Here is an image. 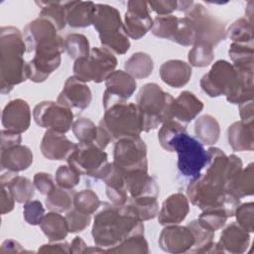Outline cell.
<instances>
[{
	"instance_id": "cell-1",
	"label": "cell",
	"mask_w": 254,
	"mask_h": 254,
	"mask_svg": "<svg viewBox=\"0 0 254 254\" xmlns=\"http://www.w3.org/2000/svg\"><path fill=\"white\" fill-rule=\"evenodd\" d=\"M23 37L27 53L33 56L27 63L28 78L33 82H43L61 64L64 39L51 21L40 16L26 25Z\"/></svg>"
},
{
	"instance_id": "cell-2",
	"label": "cell",
	"mask_w": 254,
	"mask_h": 254,
	"mask_svg": "<svg viewBox=\"0 0 254 254\" xmlns=\"http://www.w3.org/2000/svg\"><path fill=\"white\" fill-rule=\"evenodd\" d=\"M254 71L235 67L227 61L215 62L200 79L201 89L210 97L226 96L233 104H241L253 98Z\"/></svg>"
},
{
	"instance_id": "cell-3",
	"label": "cell",
	"mask_w": 254,
	"mask_h": 254,
	"mask_svg": "<svg viewBox=\"0 0 254 254\" xmlns=\"http://www.w3.org/2000/svg\"><path fill=\"white\" fill-rule=\"evenodd\" d=\"M94 216L91 235L96 246L112 248L129 236L144 234V224L126 203L115 205L102 202Z\"/></svg>"
},
{
	"instance_id": "cell-4",
	"label": "cell",
	"mask_w": 254,
	"mask_h": 254,
	"mask_svg": "<svg viewBox=\"0 0 254 254\" xmlns=\"http://www.w3.org/2000/svg\"><path fill=\"white\" fill-rule=\"evenodd\" d=\"M27 47L19 29L6 26L0 29V89L9 93L15 85L28 78L24 54Z\"/></svg>"
},
{
	"instance_id": "cell-5",
	"label": "cell",
	"mask_w": 254,
	"mask_h": 254,
	"mask_svg": "<svg viewBox=\"0 0 254 254\" xmlns=\"http://www.w3.org/2000/svg\"><path fill=\"white\" fill-rule=\"evenodd\" d=\"M187 195L190 202L201 210L222 208L228 217L234 215L240 204V198L225 190L223 184L205 174L191 179L187 188Z\"/></svg>"
},
{
	"instance_id": "cell-6",
	"label": "cell",
	"mask_w": 254,
	"mask_h": 254,
	"mask_svg": "<svg viewBox=\"0 0 254 254\" xmlns=\"http://www.w3.org/2000/svg\"><path fill=\"white\" fill-rule=\"evenodd\" d=\"M92 26L98 32L103 48L117 55H124L129 51V37L120 13L115 7L107 4H95Z\"/></svg>"
},
{
	"instance_id": "cell-7",
	"label": "cell",
	"mask_w": 254,
	"mask_h": 254,
	"mask_svg": "<svg viewBox=\"0 0 254 254\" xmlns=\"http://www.w3.org/2000/svg\"><path fill=\"white\" fill-rule=\"evenodd\" d=\"M173 100L174 97L155 82L146 83L140 88L136 105L141 114L144 132L156 129L172 119L170 108Z\"/></svg>"
},
{
	"instance_id": "cell-8",
	"label": "cell",
	"mask_w": 254,
	"mask_h": 254,
	"mask_svg": "<svg viewBox=\"0 0 254 254\" xmlns=\"http://www.w3.org/2000/svg\"><path fill=\"white\" fill-rule=\"evenodd\" d=\"M104 110L99 126L109 134L112 141L140 136L143 124L136 103L120 101L109 105Z\"/></svg>"
},
{
	"instance_id": "cell-9",
	"label": "cell",
	"mask_w": 254,
	"mask_h": 254,
	"mask_svg": "<svg viewBox=\"0 0 254 254\" xmlns=\"http://www.w3.org/2000/svg\"><path fill=\"white\" fill-rule=\"evenodd\" d=\"M117 66V59L105 48H91L88 56L74 61L73 75L78 79L96 83L105 81Z\"/></svg>"
},
{
	"instance_id": "cell-10",
	"label": "cell",
	"mask_w": 254,
	"mask_h": 254,
	"mask_svg": "<svg viewBox=\"0 0 254 254\" xmlns=\"http://www.w3.org/2000/svg\"><path fill=\"white\" fill-rule=\"evenodd\" d=\"M175 151L178 154L180 173L187 178H197L208 160V154L203 145L185 131L174 142L173 152Z\"/></svg>"
},
{
	"instance_id": "cell-11",
	"label": "cell",
	"mask_w": 254,
	"mask_h": 254,
	"mask_svg": "<svg viewBox=\"0 0 254 254\" xmlns=\"http://www.w3.org/2000/svg\"><path fill=\"white\" fill-rule=\"evenodd\" d=\"M185 14L194 26L196 32L195 44L202 43L215 47L227 38L225 25L201 3H193Z\"/></svg>"
},
{
	"instance_id": "cell-12",
	"label": "cell",
	"mask_w": 254,
	"mask_h": 254,
	"mask_svg": "<svg viewBox=\"0 0 254 254\" xmlns=\"http://www.w3.org/2000/svg\"><path fill=\"white\" fill-rule=\"evenodd\" d=\"M67 164L79 175L92 177L99 180V177L106 166L107 154L104 150L94 144L78 143L75 149L67 158Z\"/></svg>"
},
{
	"instance_id": "cell-13",
	"label": "cell",
	"mask_w": 254,
	"mask_h": 254,
	"mask_svg": "<svg viewBox=\"0 0 254 254\" xmlns=\"http://www.w3.org/2000/svg\"><path fill=\"white\" fill-rule=\"evenodd\" d=\"M113 157V163L123 172L148 170L147 146L140 136L122 138L116 141Z\"/></svg>"
},
{
	"instance_id": "cell-14",
	"label": "cell",
	"mask_w": 254,
	"mask_h": 254,
	"mask_svg": "<svg viewBox=\"0 0 254 254\" xmlns=\"http://www.w3.org/2000/svg\"><path fill=\"white\" fill-rule=\"evenodd\" d=\"M33 118L40 127L61 133L70 130L73 123L72 110L57 101H42L33 110Z\"/></svg>"
},
{
	"instance_id": "cell-15",
	"label": "cell",
	"mask_w": 254,
	"mask_h": 254,
	"mask_svg": "<svg viewBox=\"0 0 254 254\" xmlns=\"http://www.w3.org/2000/svg\"><path fill=\"white\" fill-rule=\"evenodd\" d=\"M127 11L124 16V28L127 36L133 40H139L152 29L153 19L150 16L148 2L131 0L127 2Z\"/></svg>"
},
{
	"instance_id": "cell-16",
	"label": "cell",
	"mask_w": 254,
	"mask_h": 254,
	"mask_svg": "<svg viewBox=\"0 0 254 254\" xmlns=\"http://www.w3.org/2000/svg\"><path fill=\"white\" fill-rule=\"evenodd\" d=\"M105 86L102 98L104 108L120 101H127L135 92L137 83L126 71L114 70L105 79Z\"/></svg>"
},
{
	"instance_id": "cell-17",
	"label": "cell",
	"mask_w": 254,
	"mask_h": 254,
	"mask_svg": "<svg viewBox=\"0 0 254 254\" xmlns=\"http://www.w3.org/2000/svg\"><path fill=\"white\" fill-rule=\"evenodd\" d=\"M159 246L165 252H189L194 244V237L188 226L178 224L166 225L159 236Z\"/></svg>"
},
{
	"instance_id": "cell-18",
	"label": "cell",
	"mask_w": 254,
	"mask_h": 254,
	"mask_svg": "<svg viewBox=\"0 0 254 254\" xmlns=\"http://www.w3.org/2000/svg\"><path fill=\"white\" fill-rule=\"evenodd\" d=\"M91 99V90L86 82L72 75L65 80L57 102L70 109L76 108L82 110L90 105Z\"/></svg>"
},
{
	"instance_id": "cell-19",
	"label": "cell",
	"mask_w": 254,
	"mask_h": 254,
	"mask_svg": "<svg viewBox=\"0 0 254 254\" xmlns=\"http://www.w3.org/2000/svg\"><path fill=\"white\" fill-rule=\"evenodd\" d=\"M31 123V109L26 100L17 98L9 101L2 111V125L5 129L22 134Z\"/></svg>"
},
{
	"instance_id": "cell-20",
	"label": "cell",
	"mask_w": 254,
	"mask_h": 254,
	"mask_svg": "<svg viewBox=\"0 0 254 254\" xmlns=\"http://www.w3.org/2000/svg\"><path fill=\"white\" fill-rule=\"evenodd\" d=\"M75 147L76 144L71 142L64 133L52 129L46 131L40 145L43 156L52 161L67 160Z\"/></svg>"
},
{
	"instance_id": "cell-21",
	"label": "cell",
	"mask_w": 254,
	"mask_h": 254,
	"mask_svg": "<svg viewBox=\"0 0 254 254\" xmlns=\"http://www.w3.org/2000/svg\"><path fill=\"white\" fill-rule=\"evenodd\" d=\"M124 178L129 197H158L160 192L159 186L156 179L148 174V170L124 172Z\"/></svg>"
},
{
	"instance_id": "cell-22",
	"label": "cell",
	"mask_w": 254,
	"mask_h": 254,
	"mask_svg": "<svg viewBox=\"0 0 254 254\" xmlns=\"http://www.w3.org/2000/svg\"><path fill=\"white\" fill-rule=\"evenodd\" d=\"M190 203L187 195L181 192L171 194L164 200L158 212V221L161 225L179 224L184 221L189 214Z\"/></svg>"
},
{
	"instance_id": "cell-23",
	"label": "cell",
	"mask_w": 254,
	"mask_h": 254,
	"mask_svg": "<svg viewBox=\"0 0 254 254\" xmlns=\"http://www.w3.org/2000/svg\"><path fill=\"white\" fill-rule=\"evenodd\" d=\"M203 109V103L192 92L185 90L174 98L170 112L172 119L189 123L192 121Z\"/></svg>"
},
{
	"instance_id": "cell-24",
	"label": "cell",
	"mask_w": 254,
	"mask_h": 254,
	"mask_svg": "<svg viewBox=\"0 0 254 254\" xmlns=\"http://www.w3.org/2000/svg\"><path fill=\"white\" fill-rule=\"evenodd\" d=\"M217 243L223 252L241 254L249 246L250 235L237 222H233L224 228Z\"/></svg>"
},
{
	"instance_id": "cell-25",
	"label": "cell",
	"mask_w": 254,
	"mask_h": 254,
	"mask_svg": "<svg viewBox=\"0 0 254 254\" xmlns=\"http://www.w3.org/2000/svg\"><path fill=\"white\" fill-rule=\"evenodd\" d=\"M33 163V153L25 145H16L1 151V171L19 173L27 170Z\"/></svg>"
},
{
	"instance_id": "cell-26",
	"label": "cell",
	"mask_w": 254,
	"mask_h": 254,
	"mask_svg": "<svg viewBox=\"0 0 254 254\" xmlns=\"http://www.w3.org/2000/svg\"><path fill=\"white\" fill-rule=\"evenodd\" d=\"M191 66L181 60H170L160 67V77L168 85L180 88L185 86L190 79Z\"/></svg>"
},
{
	"instance_id": "cell-27",
	"label": "cell",
	"mask_w": 254,
	"mask_h": 254,
	"mask_svg": "<svg viewBox=\"0 0 254 254\" xmlns=\"http://www.w3.org/2000/svg\"><path fill=\"white\" fill-rule=\"evenodd\" d=\"M227 139L234 151H252L254 148V121H237L227 129Z\"/></svg>"
},
{
	"instance_id": "cell-28",
	"label": "cell",
	"mask_w": 254,
	"mask_h": 254,
	"mask_svg": "<svg viewBox=\"0 0 254 254\" xmlns=\"http://www.w3.org/2000/svg\"><path fill=\"white\" fill-rule=\"evenodd\" d=\"M1 186L9 188L18 203H26L32 200L35 194V186L28 178L19 176L18 173L6 171L0 177Z\"/></svg>"
},
{
	"instance_id": "cell-29",
	"label": "cell",
	"mask_w": 254,
	"mask_h": 254,
	"mask_svg": "<svg viewBox=\"0 0 254 254\" xmlns=\"http://www.w3.org/2000/svg\"><path fill=\"white\" fill-rule=\"evenodd\" d=\"M95 4L92 1H67L66 24L72 28L92 25Z\"/></svg>"
},
{
	"instance_id": "cell-30",
	"label": "cell",
	"mask_w": 254,
	"mask_h": 254,
	"mask_svg": "<svg viewBox=\"0 0 254 254\" xmlns=\"http://www.w3.org/2000/svg\"><path fill=\"white\" fill-rule=\"evenodd\" d=\"M224 189L238 198L252 195L254 191L253 164L250 163L246 168H242L225 184Z\"/></svg>"
},
{
	"instance_id": "cell-31",
	"label": "cell",
	"mask_w": 254,
	"mask_h": 254,
	"mask_svg": "<svg viewBox=\"0 0 254 254\" xmlns=\"http://www.w3.org/2000/svg\"><path fill=\"white\" fill-rule=\"evenodd\" d=\"M40 227L50 242L64 240L69 232L65 217L56 211L45 214Z\"/></svg>"
},
{
	"instance_id": "cell-32",
	"label": "cell",
	"mask_w": 254,
	"mask_h": 254,
	"mask_svg": "<svg viewBox=\"0 0 254 254\" xmlns=\"http://www.w3.org/2000/svg\"><path fill=\"white\" fill-rule=\"evenodd\" d=\"M194 134L201 144H215L220 135L219 123L212 115H201L194 122Z\"/></svg>"
},
{
	"instance_id": "cell-33",
	"label": "cell",
	"mask_w": 254,
	"mask_h": 254,
	"mask_svg": "<svg viewBox=\"0 0 254 254\" xmlns=\"http://www.w3.org/2000/svg\"><path fill=\"white\" fill-rule=\"evenodd\" d=\"M36 4L41 8L39 16L51 21L58 31L65 27L67 1H37Z\"/></svg>"
},
{
	"instance_id": "cell-34",
	"label": "cell",
	"mask_w": 254,
	"mask_h": 254,
	"mask_svg": "<svg viewBox=\"0 0 254 254\" xmlns=\"http://www.w3.org/2000/svg\"><path fill=\"white\" fill-rule=\"evenodd\" d=\"M125 71L135 79L148 77L154 68V62L150 55L138 52L133 54L124 64Z\"/></svg>"
},
{
	"instance_id": "cell-35",
	"label": "cell",
	"mask_w": 254,
	"mask_h": 254,
	"mask_svg": "<svg viewBox=\"0 0 254 254\" xmlns=\"http://www.w3.org/2000/svg\"><path fill=\"white\" fill-rule=\"evenodd\" d=\"M232 64L243 70L253 71V43H232L228 51Z\"/></svg>"
},
{
	"instance_id": "cell-36",
	"label": "cell",
	"mask_w": 254,
	"mask_h": 254,
	"mask_svg": "<svg viewBox=\"0 0 254 254\" xmlns=\"http://www.w3.org/2000/svg\"><path fill=\"white\" fill-rule=\"evenodd\" d=\"M75 191L72 190L56 187L47 194L45 203L48 209L56 212H66L73 206Z\"/></svg>"
},
{
	"instance_id": "cell-37",
	"label": "cell",
	"mask_w": 254,
	"mask_h": 254,
	"mask_svg": "<svg viewBox=\"0 0 254 254\" xmlns=\"http://www.w3.org/2000/svg\"><path fill=\"white\" fill-rule=\"evenodd\" d=\"M126 204L130 206L137 218L142 222L155 218L159 212L157 197H128Z\"/></svg>"
},
{
	"instance_id": "cell-38",
	"label": "cell",
	"mask_w": 254,
	"mask_h": 254,
	"mask_svg": "<svg viewBox=\"0 0 254 254\" xmlns=\"http://www.w3.org/2000/svg\"><path fill=\"white\" fill-rule=\"evenodd\" d=\"M64 51L74 61L88 56L91 50L88 39L84 35L78 33L67 35L64 39Z\"/></svg>"
},
{
	"instance_id": "cell-39",
	"label": "cell",
	"mask_w": 254,
	"mask_h": 254,
	"mask_svg": "<svg viewBox=\"0 0 254 254\" xmlns=\"http://www.w3.org/2000/svg\"><path fill=\"white\" fill-rule=\"evenodd\" d=\"M185 131H187L186 127L181 122L175 119L167 120L162 124V127L158 132V139L160 145L166 151L173 152L174 142Z\"/></svg>"
},
{
	"instance_id": "cell-40",
	"label": "cell",
	"mask_w": 254,
	"mask_h": 254,
	"mask_svg": "<svg viewBox=\"0 0 254 254\" xmlns=\"http://www.w3.org/2000/svg\"><path fill=\"white\" fill-rule=\"evenodd\" d=\"M72 132L78 143L96 145L98 136V126L86 117H79L73 121L71 126Z\"/></svg>"
},
{
	"instance_id": "cell-41",
	"label": "cell",
	"mask_w": 254,
	"mask_h": 254,
	"mask_svg": "<svg viewBox=\"0 0 254 254\" xmlns=\"http://www.w3.org/2000/svg\"><path fill=\"white\" fill-rule=\"evenodd\" d=\"M179 19V17L174 16L172 14L156 16L153 19V26L151 29L152 34L155 37L161 39H169L172 41L178 29Z\"/></svg>"
},
{
	"instance_id": "cell-42",
	"label": "cell",
	"mask_w": 254,
	"mask_h": 254,
	"mask_svg": "<svg viewBox=\"0 0 254 254\" xmlns=\"http://www.w3.org/2000/svg\"><path fill=\"white\" fill-rule=\"evenodd\" d=\"M226 37L233 43H253V23L246 18L235 20L226 30Z\"/></svg>"
},
{
	"instance_id": "cell-43",
	"label": "cell",
	"mask_w": 254,
	"mask_h": 254,
	"mask_svg": "<svg viewBox=\"0 0 254 254\" xmlns=\"http://www.w3.org/2000/svg\"><path fill=\"white\" fill-rule=\"evenodd\" d=\"M108 253H149L148 242L144 237V234H135L129 236L118 245L105 250Z\"/></svg>"
},
{
	"instance_id": "cell-44",
	"label": "cell",
	"mask_w": 254,
	"mask_h": 254,
	"mask_svg": "<svg viewBox=\"0 0 254 254\" xmlns=\"http://www.w3.org/2000/svg\"><path fill=\"white\" fill-rule=\"evenodd\" d=\"M101 203L98 195L90 189L82 190L74 194L73 207L81 212L92 214L100 207Z\"/></svg>"
},
{
	"instance_id": "cell-45",
	"label": "cell",
	"mask_w": 254,
	"mask_h": 254,
	"mask_svg": "<svg viewBox=\"0 0 254 254\" xmlns=\"http://www.w3.org/2000/svg\"><path fill=\"white\" fill-rule=\"evenodd\" d=\"M189 63L190 64V66L195 67H204L209 65L213 59H214V53H213V47L197 43L192 46V48L190 50L188 55Z\"/></svg>"
},
{
	"instance_id": "cell-46",
	"label": "cell",
	"mask_w": 254,
	"mask_h": 254,
	"mask_svg": "<svg viewBox=\"0 0 254 254\" xmlns=\"http://www.w3.org/2000/svg\"><path fill=\"white\" fill-rule=\"evenodd\" d=\"M227 218L228 216L222 208H209L202 210L197 220L203 227L215 232L225 225Z\"/></svg>"
},
{
	"instance_id": "cell-47",
	"label": "cell",
	"mask_w": 254,
	"mask_h": 254,
	"mask_svg": "<svg viewBox=\"0 0 254 254\" xmlns=\"http://www.w3.org/2000/svg\"><path fill=\"white\" fill-rule=\"evenodd\" d=\"M172 42L185 47L193 46L196 43V32L194 26L186 16L179 19L178 29Z\"/></svg>"
},
{
	"instance_id": "cell-48",
	"label": "cell",
	"mask_w": 254,
	"mask_h": 254,
	"mask_svg": "<svg viewBox=\"0 0 254 254\" xmlns=\"http://www.w3.org/2000/svg\"><path fill=\"white\" fill-rule=\"evenodd\" d=\"M80 175L69 165H62L56 172L57 186L63 189L72 190L79 183Z\"/></svg>"
},
{
	"instance_id": "cell-49",
	"label": "cell",
	"mask_w": 254,
	"mask_h": 254,
	"mask_svg": "<svg viewBox=\"0 0 254 254\" xmlns=\"http://www.w3.org/2000/svg\"><path fill=\"white\" fill-rule=\"evenodd\" d=\"M64 217L66 219L68 231L71 233L83 231L90 224L91 221V214L81 212L74 207L66 211Z\"/></svg>"
},
{
	"instance_id": "cell-50",
	"label": "cell",
	"mask_w": 254,
	"mask_h": 254,
	"mask_svg": "<svg viewBox=\"0 0 254 254\" xmlns=\"http://www.w3.org/2000/svg\"><path fill=\"white\" fill-rule=\"evenodd\" d=\"M237 223L246 231H254V203L252 201L239 204L234 213Z\"/></svg>"
},
{
	"instance_id": "cell-51",
	"label": "cell",
	"mask_w": 254,
	"mask_h": 254,
	"mask_svg": "<svg viewBox=\"0 0 254 254\" xmlns=\"http://www.w3.org/2000/svg\"><path fill=\"white\" fill-rule=\"evenodd\" d=\"M23 214L28 224L40 225L45 215V208L40 200H30L24 203Z\"/></svg>"
},
{
	"instance_id": "cell-52",
	"label": "cell",
	"mask_w": 254,
	"mask_h": 254,
	"mask_svg": "<svg viewBox=\"0 0 254 254\" xmlns=\"http://www.w3.org/2000/svg\"><path fill=\"white\" fill-rule=\"evenodd\" d=\"M33 183L35 188L42 194H45V195L50 193L57 187L53 177L49 173H45V172H39L35 174Z\"/></svg>"
},
{
	"instance_id": "cell-53",
	"label": "cell",
	"mask_w": 254,
	"mask_h": 254,
	"mask_svg": "<svg viewBox=\"0 0 254 254\" xmlns=\"http://www.w3.org/2000/svg\"><path fill=\"white\" fill-rule=\"evenodd\" d=\"M148 5L150 9L158 14V16L171 15L172 12L177 10V1H149Z\"/></svg>"
},
{
	"instance_id": "cell-54",
	"label": "cell",
	"mask_w": 254,
	"mask_h": 254,
	"mask_svg": "<svg viewBox=\"0 0 254 254\" xmlns=\"http://www.w3.org/2000/svg\"><path fill=\"white\" fill-rule=\"evenodd\" d=\"M22 141V136L19 133L3 129L1 131V151L8 148L20 145Z\"/></svg>"
},
{
	"instance_id": "cell-55",
	"label": "cell",
	"mask_w": 254,
	"mask_h": 254,
	"mask_svg": "<svg viewBox=\"0 0 254 254\" xmlns=\"http://www.w3.org/2000/svg\"><path fill=\"white\" fill-rule=\"evenodd\" d=\"M15 201L16 200L9 188L1 186V214H6L12 211L14 208Z\"/></svg>"
},
{
	"instance_id": "cell-56",
	"label": "cell",
	"mask_w": 254,
	"mask_h": 254,
	"mask_svg": "<svg viewBox=\"0 0 254 254\" xmlns=\"http://www.w3.org/2000/svg\"><path fill=\"white\" fill-rule=\"evenodd\" d=\"M39 253H69V244L67 242L54 241L42 245L38 249Z\"/></svg>"
},
{
	"instance_id": "cell-57",
	"label": "cell",
	"mask_w": 254,
	"mask_h": 254,
	"mask_svg": "<svg viewBox=\"0 0 254 254\" xmlns=\"http://www.w3.org/2000/svg\"><path fill=\"white\" fill-rule=\"evenodd\" d=\"M32 251L26 250L18 241L14 239H7L3 241L0 247V253H31Z\"/></svg>"
},
{
	"instance_id": "cell-58",
	"label": "cell",
	"mask_w": 254,
	"mask_h": 254,
	"mask_svg": "<svg viewBox=\"0 0 254 254\" xmlns=\"http://www.w3.org/2000/svg\"><path fill=\"white\" fill-rule=\"evenodd\" d=\"M239 114L242 121H254L253 101H245L239 104Z\"/></svg>"
},
{
	"instance_id": "cell-59",
	"label": "cell",
	"mask_w": 254,
	"mask_h": 254,
	"mask_svg": "<svg viewBox=\"0 0 254 254\" xmlns=\"http://www.w3.org/2000/svg\"><path fill=\"white\" fill-rule=\"evenodd\" d=\"M86 248L87 245L84 240L81 237L76 236L69 244V253H84Z\"/></svg>"
},
{
	"instance_id": "cell-60",
	"label": "cell",
	"mask_w": 254,
	"mask_h": 254,
	"mask_svg": "<svg viewBox=\"0 0 254 254\" xmlns=\"http://www.w3.org/2000/svg\"><path fill=\"white\" fill-rule=\"evenodd\" d=\"M193 1H177V10L186 13L193 5Z\"/></svg>"
},
{
	"instance_id": "cell-61",
	"label": "cell",
	"mask_w": 254,
	"mask_h": 254,
	"mask_svg": "<svg viewBox=\"0 0 254 254\" xmlns=\"http://www.w3.org/2000/svg\"><path fill=\"white\" fill-rule=\"evenodd\" d=\"M253 6H254V3L253 1H249L246 5V9H245V15H246V19L253 23Z\"/></svg>"
}]
</instances>
